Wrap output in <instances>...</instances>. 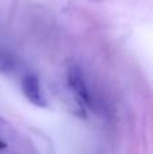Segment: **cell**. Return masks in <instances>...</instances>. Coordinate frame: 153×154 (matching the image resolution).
Instances as JSON below:
<instances>
[{"label": "cell", "instance_id": "obj_1", "mask_svg": "<svg viewBox=\"0 0 153 154\" xmlns=\"http://www.w3.org/2000/svg\"><path fill=\"white\" fill-rule=\"evenodd\" d=\"M68 84H69V88L73 91L77 99L88 108H94V97L91 95V91L88 88V84H87L86 79H84V75L77 66H70L68 69Z\"/></svg>", "mask_w": 153, "mask_h": 154}, {"label": "cell", "instance_id": "obj_2", "mask_svg": "<svg viewBox=\"0 0 153 154\" xmlns=\"http://www.w3.org/2000/svg\"><path fill=\"white\" fill-rule=\"evenodd\" d=\"M20 88L22 92H23L24 97L35 107H39V108H45L48 106V101H46L45 96L42 93L41 89V82L35 75L33 73H27L22 77L20 81Z\"/></svg>", "mask_w": 153, "mask_h": 154}, {"label": "cell", "instance_id": "obj_3", "mask_svg": "<svg viewBox=\"0 0 153 154\" xmlns=\"http://www.w3.org/2000/svg\"><path fill=\"white\" fill-rule=\"evenodd\" d=\"M14 57L10 56L7 53H0V70L5 72V70H10L14 68Z\"/></svg>", "mask_w": 153, "mask_h": 154}, {"label": "cell", "instance_id": "obj_4", "mask_svg": "<svg viewBox=\"0 0 153 154\" xmlns=\"http://www.w3.org/2000/svg\"><path fill=\"white\" fill-rule=\"evenodd\" d=\"M5 147H7V143H5V142H3L2 139H0V150H4Z\"/></svg>", "mask_w": 153, "mask_h": 154}, {"label": "cell", "instance_id": "obj_5", "mask_svg": "<svg viewBox=\"0 0 153 154\" xmlns=\"http://www.w3.org/2000/svg\"><path fill=\"white\" fill-rule=\"evenodd\" d=\"M4 123H5V120H4V119H3V118H2V116H0V126H2V125H4Z\"/></svg>", "mask_w": 153, "mask_h": 154}, {"label": "cell", "instance_id": "obj_6", "mask_svg": "<svg viewBox=\"0 0 153 154\" xmlns=\"http://www.w3.org/2000/svg\"><path fill=\"white\" fill-rule=\"evenodd\" d=\"M94 2H100V0H94Z\"/></svg>", "mask_w": 153, "mask_h": 154}]
</instances>
